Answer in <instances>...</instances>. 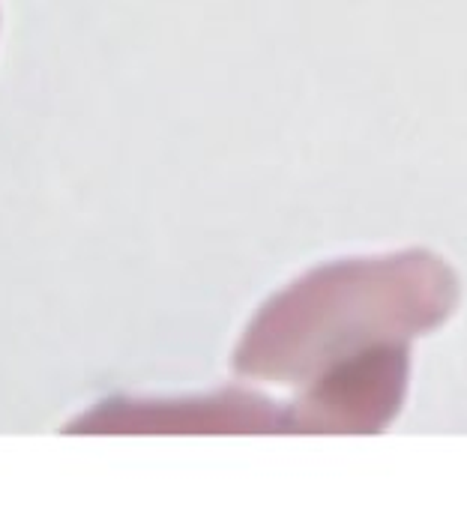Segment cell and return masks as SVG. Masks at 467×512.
<instances>
[{
	"mask_svg": "<svg viewBox=\"0 0 467 512\" xmlns=\"http://www.w3.org/2000/svg\"><path fill=\"white\" fill-rule=\"evenodd\" d=\"M453 297L450 276L429 258L333 267L309 276L252 324L237 369L282 378L345 354L387 345V336L420 333Z\"/></svg>",
	"mask_w": 467,
	"mask_h": 512,
	"instance_id": "1",
	"label": "cell"
}]
</instances>
